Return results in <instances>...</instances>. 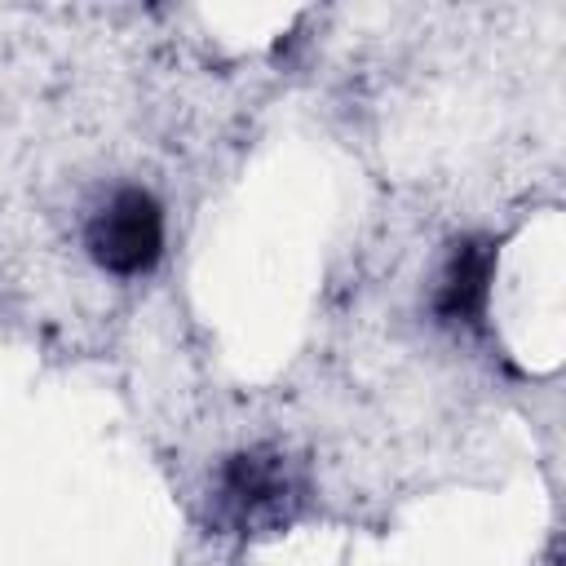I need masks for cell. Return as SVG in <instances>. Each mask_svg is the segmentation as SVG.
<instances>
[{
	"label": "cell",
	"instance_id": "1",
	"mask_svg": "<svg viewBox=\"0 0 566 566\" xmlns=\"http://www.w3.org/2000/svg\"><path fill=\"white\" fill-rule=\"evenodd\" d=\"M296 504H301L296 473L270 447H252V451L230 455L217 473V486H212V522L221 531H234V535L279 531L292 522Z\"/></svg>",
	"mask_w": 566,
	"mask_h": 566
},
{
	"label": "cell",
	"instance_id": "2",
	"mask_svg": "<svg viewBox=\"0 0 566 566\" xmlns=\"http://www.w3.org/2000/svg\"><path fill=\"white\" fill-rule=\"evenodd\" d=\"M84 243H88V256L106 274H119V279L146 274L164 252V212H159L155 195L142 186L115 190L93 212Z\"/></svg>",
	"mask_w": 566,
	"mask_h": 566
},
{
	"label": "cell",
	"instance_id": "3",
	"mask_svg": "<svg viewBox=\"0 0 566 566\" xmlns=\"http://www.w3.org/2000/svg\"><path fill=\"white\" fill-rule=\"evenodd\" d=\"M491 243H464L455 248V256L442 270L438 283V314L455 318V323H478L482 305H486V283H491Z\"/></svg>",
	"mask_w": 566,
	"mask_h": 566
}]
</instances>
